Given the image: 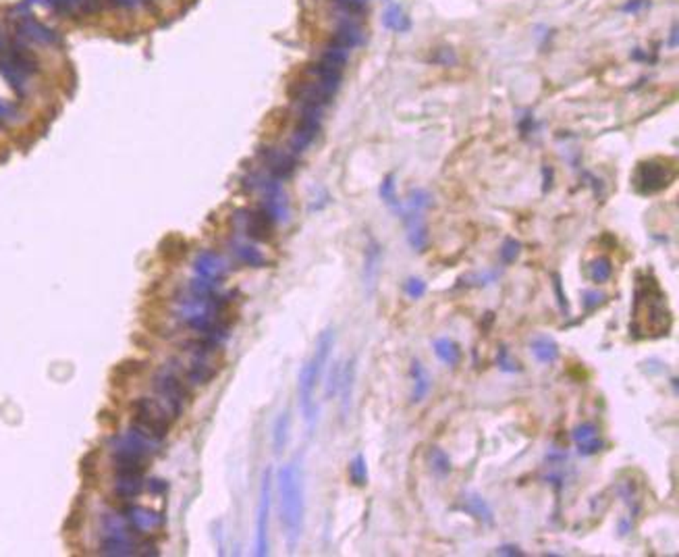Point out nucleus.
<instances>
[{"label": "nucleus", "mask_w": 679, "mask_h": 557, "mask_svg": "<svg viewBox=\"0 0 679 557\" xmlns=\"http://www.w3.org/2000/svg\"><path fill=\"white\" fill-rule=\"evenodd\" d=\"M152 389L166 410L179 418L186 405L191 402V385L173 366H162L152 374Z\"/></svg>", "instance_id": "5"}, {"label": "nucleus", "mask_w": 679, "mask_h": 557, "mask_svg": "<svg viewBox=\"0 0 679 557\" xmlns=\"http://www.w3.org/2000/svg\"><path fill=\"white\" fill-rule=\"evenodd\" d=\"M364 40H366V31H364V26H362L360 19H355V17H341L337 28L333 31V38H331L329 42H333V44H337V46L351 52L353 48L362 46Z\"/></svg>", "instance_id": "14"}, {"label": "nucleus", "mask_w": 679, "mask_h": 557, "mask_svg": "<svg viewBox=\"0 0 679 557\" xmlns=\"http://www.w3.org/2000/svg\"><path fill=\"white\" fill-rule=\"evenodd\" d=\"M121 516L127 522V527L131 528L137 536L152 534L154 530L164 524L162 514H158L150 507H144V505H135V503H125L121 507Z\"/></svg>", "instance_id": "11"}, {"label": "nucleus", "mask_w": 679, "mask_h": 557, "mask_svg": "<svg viewBox=\"0 0 679 557\" xmlns=\"http://www.w3.org/2000/svg\"><path fill=\"white\" fill-rule=\"evenodd\" d=\"M42 4H46L55 13H61V15H67V17H75L71 0H42Z\"/></svg>", "instance_id": "41"}, {"label": "nucleus", "mask_w": 679, "mask_h": 557, "mask_svg": "<svg viewBox=\"0 0 679 557\" xmlns=\"http://www.w3.org/2000/svg\"><path fill=\"white\" fill-rule=\"evenodd\" d=\"M258 160L266 169L268 175H273L278 181H285L293 177L297 169V156L291 154L289 150H283L277 146H260L258 148Z\"/></svg>", "instance_id": "9"}, {"label": "nucleus", "mask_w": 679, "mask_h": 557, "mask_svg": "<svg viewBox=\"0 0 679 557\" xmlns=\"http://www.w3.org/2000/svg\"><path fill=\"white\" fill-rule=\"evenodd\" d=\"M382 21H384V26H387L389 30L393 31H405L409 28V21H407L405 13L401 11V6H397V4H391V6L387 9Z\"/></svg>", "instance_id": "35"}, {"label": "nucleus", "mask_w": 679, "mask_h": 557, "mask_svg": "<svg viewBox=\"0 0 679 557\" xmlns=\"http://www.w3.org/2000/svg\"><path fill=\"white\" fill-rule=\"evenodd\" d=\"M2 52H4V57L13 62L23 75H31V73L38 71V61H35V57L31 55L25 46H21V44H17V42H11V44L4 46Z\"/></svg>", "instance_id": "22"}, {"label": "nucleus", "mask_w": 679, "mask_h": 557, "mask_svg": "<svg viewBox=\"0 0 679 557\" xmlns=\"http://www.w3.org/2000/svg\"><path fill=\"white\" fill-rule=\"evenodd\" d=\"M430 204H433V198H430V193L426 191V189H422V187H416V189H411L409 191V196H407V208H413V210H422V213H426L428 208H430Z\"/></svg>", "instance_id": "37"}, {"label": "nucleus", "mask_w": 679, "mask_h": 557, "mask_svg": "<svg viewBox=\"0 0 679 557\" xmlns=\"http://www.w3.org/2000/svg\"><path fill=\"white\" fill-rule=\"evenodd\" d=\"M603 300H605V293H600V291H584V308L586 310L600 306Z\"/></svg>", "instance_id": "43"}, {"label": "nucleus", "mask_w": 679, "mask_h": 557, "mask_svg": "<svg viewBox=\"0 0 679 557\" xmlns=\"http://www.w3.org/2000/svg\"><path fill=\"white\" fill-rule=\"evenodd\" d=\"M308 75L333 94L339 92L341 81H343V71L341 69H335V67H331V64L322 61H316L308 67Z\"/></svg>", "instance_id": "19"}, {"label": "nucleus", "mask_w": 679, "mask_h": 557, "mask_svg": "<svg viewBox=\"0 0 679 557\" xmlns=\"http://www.w3.org/2000/svg\"><path fill=\"white\" fill-rule=\"evenodd\" d=\"M378 193H380V200H382V202H384L391 210H395L397 215H401L403 204L399 202V198H397V191H395V177H393V175H387V177L382 179Z\"/></svg>", "instance_id": "32"}, {"label": "nucleus", "mask_w": 679, "mask_h": 557, "mask_svg": "<svg viewBox=\"0 0 679 557\" xmlns=\"http://www.w3.org/2000/svg\"><path fill=\"white\" fill-rule=\"evenodd\" d=\"M494 553H496V556H511V557L524 556V551H522L518 545H501V547H496V549H494Z\"/></svg>", "instance_id": "45"}, {"label": "nucleus", "mask_w": 679, "mask_h": 557, "mask_svg": "<svg viewBox=\"0 0 679 557\" xmlns=\"http://www.w3.org/2000/svg\"><path fill=\"white\" fill-rule=\"evenodd\" d=\"M235 227L251 242H270L275 235V220L262 208H241L233 215Z\"/></svg>", "instance_id": "8"}, {"label": "nucleus", "mask_w": 679, "mask_h": 557, "mask_svg": "<svg viewBox=\"0 0 679 557\" xmlns=\"http://www.w3.org/2000/svg\"><path fill=\"white\" fill-rule=\"evenodd\" d=\"M277 485L280 524L285 528L287 547L293 551L302 539L304 520H306V483H304V466L299 458L278 470Z\"/></svg>", "instance_id": "2"}, {"label": "nucleus", "mask_w": 679, "mask_h": 557, "mask_svg": "<svg viewBox=\"0 0 679 557\" xmlns=\"http://www.w3.org/2000/svg\"><path fill=\"white\" fill-rule=\"evenodd\" d=\"M17 31L19 35L33 40L38 44H46V46H52V44H59V33L50 28H46L44 23H40L38 19H33L31 15H23L17 23Z\"/></svg>", "instance_id": "16"}, {"label": "nucleus", "mask_w": 679, "mask_h": 557, "mask_svg": "<svg viewBox=\"0 0 679 557\" xmlns=\"http://www.w3.org/2000/svg\"><path fill=\"white\" fill-rule=\"evenodd\" d=\"M426 462L430 466V470H433V474L436 476H449L451 474V470H453V466H451V458L440 449V447H436L433 445L430 449H428V454H426Z\"/></svg>", "instance_id": "28"}, {"label": "nucleus", "mask_w": 679, "mask_h": 557, "mask_svg": "<svg viewBox=\"0 0 679 557\" xmlns=\"http://www.w3.org/2000/svg\"><path fill=\"white\" fill-rule=\"evenodd\" d=\"M586 275L594 285H603V283L611 281V277H613V262H611V258H607V256H596V258L588 264Z\"/></svg>", "instance_id": "26"}, {"label": "nucleus", "mask_w": 679, "mask_h": 557, "mask_svg": "<svg viewBox=\"0 0 679 557\" xmlns=\"http://www.w3.org/2000/svg\"><path fill=\"white\" fill-rule=\"evenodd\" d=\"M349 480L355 487H366L368 485V464H366V458L362 454H358L351 460V464H349Z\"/></svg>", "instance_id": "34"}, {"label": "nucleus", "mask_w": 679, "mask_h": 557, "mask_svg": "<svg viewBox=\"0 0 679 557\" xmlns=\"http://www.w3.org/2000/svg\"><path fill=\"white\" fill-rule=\"evenodd\" d=\"M571 441H574L578 454L584 458L596 456L605 449V439L600 434V429L594 422H580L571 431Z\"/></svg>", "instance_id": "13"}, {"label": "nucleus", "mask_w": 679, "mask_h": 557, "mask_svg": "<svg viewBox=\"0 0 679 557\" xmlns=\"http://www.w3.org/2000/svg\"><path fill=\"white\" fill-rule=\"evenodd\" d=\"M426 289H428L426 281L420 277H409L403 283V291L409 300H422L426 296Z\"/></svg>", "instance_id": "38"}, {"label": "nucleus", "mask_w": 679, "mask_h": 557, "mask_svg": "<svg viewBox=\"0 0 679 557\" xmlns=\"http://www.w3.org/2000/svg\"><path fill=\"white\" fill-rule=\"evenodd\" d=\"M353 385H355V358H351L343 368H341L339 391L341 393V416L347 418L351 410V395H353Z\"/></svg>", "instance_id": "23"}, {"label": "nucleus", "mask_w": 679, "mask_h": 557, "mask_svg": "<svg viewBox=\"0 0 679 557\" xmlns=\"http://www.w3.org/2000/svg\"><path fill=\"white\" fill-rule=\"evenodd\" d=\"M341 368L339 364H333V368L329 372V383H326V398H333L337 391H339V381H341Z\"/></svg>", "instance_id": "42"}, {"label": "nucleus", "mask_w": 679, "mask_h": 557, "mask_svg": "<svg viewBox=\"0 0 679 557\" xmlns=\"http://www.w3.org/2000/svg\"><path fill=\"white\" fill-rule=\"evenodd\" d=\"M349 50H345V48H341L337 44H333V42H329L324 48H322V52H320V59L318 61L326 62V64H331V67H335V69H345L347 67V62H349Z\"/></svg>", "instance_id": "29"}, {"label": "nucleus", "mask_w": 679, "mask_h": 557, "mask_svg": "<svg viewBox=\"0 0 679 557\" xmlns=\"http://www.w3.org/2000/svg\"><path fill=\"white\" fill-rule=\"evenodd\" d=\"M244 186L251 191H256L260 198H262V204L260 208L268 215V217L275 220V225H283L289 220V198L283 189V184L275 179L273 175L268 173H249L246 179H244Z\"/></svg>", "instance_id": "4"}, {"label": "nucleus", "mask_w": 679, "mask_h": 557, "mask_svg": "<svg viewBox=\"0 0 679 557\" xmlns=\"http://www.w3.org/2000/svg\"><path fill=\"white\" fill-rule=\"evenodd\" d=\"M409 374H411V402L420 403L424 402L433 389V376L428 368L420 362V360H413L411 366H409Z\"/></svg>", "instance_id": "18"}, {"label": "nucleus", "mask_w": 679, "mask_h": 557, "mask_svg": "<svg viewBox=\"0 0 679 557\" xmlns=\"http://www.w3.org/2000/svg\"><path fill=\"white\" fill-rule=\"evenodd\" d=\"M401 217L407 227V244L416 252H424L428 248V227L424 223V213L403 206Z\"/></svg>", "instance_id": "15"}, {"label": "nucleus", "mask_w": 679, "mask_h": 557, "mask_svg": "<svg viewBox=\"0 0 679 557\" xmlns=\"http://www.w3.org/2000/svg\"><path fill=\"white\" fill-rule=\"evenodd\" d=\"M530 354L540 364H555L559 356H561V349H559V343L553 337L538 335V337L530 341Z\"/></svg>", "instance_id": "21"}, {"label": "nucleus", "mask_w": 679, "mask_h": 557, "mask_svg": "<svg viewBox=\"0 0 679 557\" xmlns=\"http://www.w3.org/2000/svg\"><path fill=\"white\" fill-rule=\"evenodd\" d=\"M231 252L235 254V258L241 264H246L249 269H266L268 266V258L264 256V252L256 248L253 244H247L244 240L231 242Z\"/></svg>", "instance_id": "20"}, {"label": "nucleus", "mask_w": 679, "mask_h": 557, "mask_svg": "<svg viewBox=\"0 0 679 557\" xmlns=\"http://www.w3.org/2000/svg\"><path fill=\"white\" fill-rule=\"evenodd\" d=\"M146 491V478L137 472H117L115 476V495L123 501H131Z\"/></svg>", "instance_id": "17"}, {"label": "nucleus", "mask_w": 679, "mask_h": 557, "mask_svg": "<svg viewBox=\"0 0 679 557\" xmlns=\"http://www.w3.org/2000/svg\"><path fill=\"white\" fill-rule=\"evenodd\" d=\"M146 489H148L150 493H164V491H166V483H164V480H158V478H152V480H146Z\"/></svg>", "instance_id": "46"}, {"label": "nucleus", "mask_w": 679, "mask_h": 557, "mask_svg": "<svg viewBox=\"0 0 679 557\" xmlns=\"http://www.w3.org/2000/svg\"><path fill=\"white\" fill-rule=\"evenodd\" d=\"M289 96H291V100H293L297 106H320V108H326L337 94L326 90L322 84H318L316 79L309 77V79H299V81L291 84Z\"/></svg>", "instance_id": "10"}, {"label": "nucleus", "mask_w": 679, "mask_h": 557, "mask_svg": "<svg viewBox=\"0 0 679 557\" xmlns=\"http://www.w3.org/2000/svg\"><path fill=\"white\" fill-rule=\"evenodd\" d=\"M675 181V167L667 158H649L638 164L634 173V187L644 193L652 196L671 186Z\"/></svg>", "instance_id": "6"}, {"label": "nucleus", "mask_w": 679, "mask_h": 557, "mask_svg": "<svg viewBox=\"0 0 679 557\" xmlns=\"http://www.w3.org/2000/svg\"><path fill=\"white\" fill-rule=\"evenodd\" d=\"M463 510L478 522L482 524H493L494 522V512L491 507V503L478 493H465L463 495Z\"/></svg>", "instance_id": "24"}, {"label": "nucleus", "mask_w": 679, "mask_h": 557, "mask_svg": "<svg viewBox=\"0 0 679 557\" xmlns=\"http://www.w3.org/2000/svg\"><path fill=\"white\" fill-rule=\"evenodd\" d=\"M4 46H6V44H4V40H2V35H0V52L4 50Z\"/></svg>", "instance_id": "50"}, {"label": "nucleus", "mask_w": 679, "mask_h": 557, "mask_svg": "<svg viewBox=\"0 0 679 557\" xmlns=\"http://www.w3.org/2000/svg\"><path fill=\"white\" fill-rule=\"evenodd\" d=\"M0 75L8 81V86H11L15 92H25V77H28V75H23L6 57H0Z\"/></svg>", "instance_id": "27"}, {"label": "nucleus", "mask_w": 679, "mask_h": 557, "mask_svg": "<svg viewBox=\"0 0 679 557\" xmlns=\"http://www.w3.org/2000/svg\"><path fill=\"white\" fill-rule=\"evenodd\" d=\"M108 4L125 9V11H133V9H137V6H148L146 0H108Z\"/></svg>", "instance_id": "44"}, {"label": "nucleus", "mask_w": 679, "mask_h": 557, "mask_svg": "<svg viewBox=\"0 0 679 557\" xmlns=\"http://www.w3.org/2000/svg\"><path fill=\"white\" fill-rule=\"evenodd\" d=\"M335 345V331L329 327L320 333V337L316 341V349L312 354L308 362L304 364V368L299 372V383H297V395H299V410L302 416L306 420L309 429H314L316 418H318V405H316V387L318 381L324 372V366L331 358Z\"/></svg>", "instance_id": "3"}, {"label": "nucleus", "mask_w": 679, "mask_h": 557, "mask_svg": "<svg viewBox=\"0 0 679 557\" xmlns=\"http://www.w3.org/2000/svg\"><path fill=\"white\" fill-rule=\"evenodd\" d=\"M193 273L198 278L210 281V283H222L229 275V262L224 256H220L215 249H202L193 258Z\"/></svg>", "instance_id": "12"}, {"label": "nucleus", "mask_w": 679, "mask_h": 557, "mask_svg": "<svg viewBox=\"0 0 679 557\" xmlns=\"http://www.w3.org/2000/svg\"><path fill=\"white\" fill-rule=\"evenodd\" d=\"M671 312L667 308V296L654 277H638L634 291V310L629 322V335L636 339H654L669 335Z\"/></svg>", "instance_id": "1"}, {"label": "nucleus", "mask_w": 679, "mask_h": 557, "mask_svg": "<svg viewBox=\"0 0 679 557\" xmlns=\"http://www.w3.org/2000/svg\"><path fill=\"white\" fill-rule=\"evenodd\" d=\"M675 42H678V28H673V30H671V42H669V44H671V46H675Z\"/></svg>", "instance_id": "49"}, {"label": "nucleus", "mask_w": 679, "mask_h": 557, "mask_svg": "<svg viewBox=\"0 0 679 557\" xmlns=\"http://www.w3.org/2000/svg\"><path fill=\"white\" fill-rule=\"evenodd\" d=\"M433 349L434 356H436L443 364H447V366H451V368L462 362V347H460L457 341H453L451 337H438V339H434Z\"/></svg>", "instance_id": "25"}, {"label": "nucleus", "mask_w": 679, "mask_h": 557, "mask_svg": "<svg viewBox=\"0 0 679 557\" xmlns=\"http://www.w3.org/2000/svg\"><path fill=\"white\" fill-rule=\"evenodd\" d=\"M378 271H380V249H378L376 244H372L366 249V262H364V281H366L368 287L376 285Z\"/></svg>", "instance_id": "31"}, {"label": "nucleus", "mask_w": 679, "mask_h": 557, "mask_svg": "<svg viewBox=\"0 0 679 557\" xmlns=\"http://www.w3.org/2000/svg\"><path fill=\"white\" fill-rule=\"evenodd\" d=\"M642 6H646V0H632V2L625 4L623 11H638V9H642Z\"/></svg>", "instance_id": "48"}, {"label": "nucleus", "mask_w": 679, "mask_h": 557, "mask_svg": "<svg viewBox=\"0 0 679 557\" xmlns=\"http://www.w3.org/2000/svg\"><path fill=\"white\" fill-rule=\"evenodd\" d=\"M258 514H256V556H268V527H270V507H273V470L266 468L260 483L258 497Z\"/></svg>", "instance_id": "7"}, {"label": "nucleus", "mask_w": 679, "mask_h": 557, "mask_svg": "<svg viewBox=\"0 0 679 557\" xmlns=\"http://www.w3.org/2000/svg\"><path fill=\"white\" fill-rule=\"evenodd\" d=\"M496 364H498V371L509 372V374L520 372V364H518V360H513V358H511V354H509V349H505V347H501V349H498V354H496Z\"/></svg>", "instance_id": "40"}, {"label": "nucleus", "mask_w": 679, "mask_h": 557, "mask_svg": "<svg viewBox=\"0 0 679 557\" xmlns=\"http://www.w3.org/2000/svg\"><path fill=\"white\" fill-rule=\"evenodd\" d=\"M520 252H522V244L518 242V240H505L503 242V246L498 249V256H501V262L503 264H511V262H515L518 260V256H520Z\"/></svg>", "instance_id": "39"}, {"label": "nucleus", "mask_w": 679, "mask_h": 557, "mask_svg": "<svg viewBox=\"0 0 679 557\" xmlns=\"http://www.w3.org/2000/svg\"><path fill=\"white\" fill-rule=\"evenodd\" d=\"M75 17H86V15H100L108 0H71Z\"/></svg>", "instance_id": "36"}, {"label": "nucleus", "mask_w": 679, "mask_h": 557, "mask_svg": "<svg viewBox=\"0 0 679 557\" xmlns=\"http://www.w3.org/2000/svg\"><path fill=\"white\" fill-rule=\"evenodd\" d=\"M555 291H557V298H559V300H557V302H559V306H561L563 312H567V296L561 291V281H559L557 275H555Z\"/></svg>", "instance_id": "47"}, {"label": "nucleus", "mask_w": 679, "mask_h": 557, "mask_svg": "<svg viewBox=\"0 0 679 557\" xmlns=\"http://www.w3.org/2000/svg\"><path fill=\"white\" fill-rule=\"evenodd\" d=\"M289 427H291V416L289 412H280L278 418L275 420V427H273V447L275 451L280 454L287 445V439H289Z\"/></svg>", "instance_id": "30"}, {"label": "nucleus", "mask_w": 679, "mask_h": 557, "mask_svg": "<svg viewBox=\"0 0 679 557\" xmlns=\"http://www.w3.org/2000/svg\"><path fill=\"white\" fill-rule=\"evenodd\" d=\"M339 17H355L362 19L368 11V0H333Z\"/></svg>", "instance_id": "33"}]
</instances>
